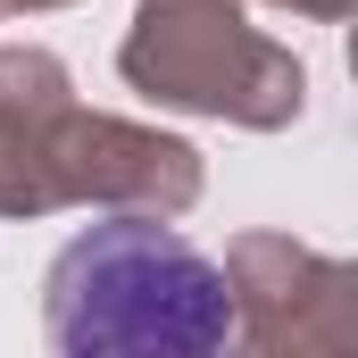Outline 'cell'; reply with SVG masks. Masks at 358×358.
<instances>
[{"mask_svg":"<svg viewBox=\"0 0 358 358\" xmlns=\"http://www.w3.org/2000/svg\"><path fill=\"white\" fill-rule=\"evenodd\" d=\"M8 8H76V0H0V17H8Z\"/></svg>","mask_w":358,"mask_h":358,"instance_id":"obj_7","label":"cell"},{"mask_svg":"<svg viewBox=\"0 0 358 358\" xmlns=\"http://www.w3.org/2000/svg\"><path fill=\"white\" fill-rule=\"evenodd\" d=\"M225 283H234V334L250 350H350L358 342V275L292 234H242L225 250Z\"/></svg>","mask_w":358,"mask_h":358,"instance_id":"obj_4","label":"cell"},{"mask_svg":"<svg viewBox=\"0 0 358 358\" xmlns=\"http://www.w3.org/2000/svg\"><path fill=\"white\" fill-rule=\"evenodd\" d=\"M275 8H292V17H325V25H334V17H350L358 0H275Z\"/></svg>","mask_w":358,"mask_h":358,"instance_id":"obj_6","label":"cell"},{"mask_svg":"<svg viewBox=\"0 0 358 358\" xmlns=\"http://www.w3.org/2000/svg\"><path fill=\"white\" fill-rule=\"evenodd\" d=\"M42 334L59 358H208L234 342V283L167 217H117L50 259Z\"/></svg>","mask_w":358,"mask_h":358,"instance_id":"obj_1","label":"cell"},{"mask_svg":"<svg viewBox=\"0 0 358 358\" xmlns=\"http://www.w3.org/2000/svg\"><path fill=\"white\" fill-rule=\"evenodd\" d=\"M50 192L59 208H117V217H183L200 200V150L159 125H125L100 108L50 117Z\"/></svg>","mask_w":358,"mask_h":358,"instance_id":"obj_3","label":"cell"},{"mask_svg":"<svg viewBox=\"0 0 358 358\" xmlns=\"http://www.w3.org/2000/svg\"><path fill=\"white\" fill-rule=\"evenodd\" d=\"M117 67L159 108L225 117L250 134H283L308 108V67L234 0H142V17L117 42Z\"/></svg>","mask_w":358,"mask_h":358,"instance_id":"obj_2","label":"cell"},{"mask_svg":"<svg viewBox=\"0 0 358 358\" xmlns=\"http://www.w3.org/2000/svg\"><path fill=\"white\" fill-rule=\"evenodd\" d=\"M76 100L67 59L17 42L0 50V217H50V117Z\"/></svg>","mask_w":358,"mask_h":358,"instance_id":"obj_5","label":"cell"}]
</instances>
